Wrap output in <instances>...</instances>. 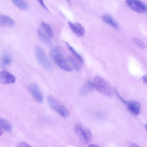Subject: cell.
I'll return each instance as SVG.
<instances>
[{
	"label": "cell",
	"mask_w": 147,
	"mask_h": 147,
	"mask_svg": "<svg viewBox=\"0 0 147 147\" xmlns=\"http://www.w3.org/2000/svg\"><path fill=\"white\" fill-rule=\"evenodd\" d=\"M50 55L55 64L62 70L68 72L73 69L68 59L65 58L61 53L59 48L55 47L50 51Z\"/></svg>",
	"instance_id": "1"
},
{
	"label": "cell",
	"mask_w": 147,
	"mask_h": 147,
	"mask_svg": "<svg viewBox=\"0 0 147 147\" xmlns=\"http://www.w3.org/2000/svg\"><path fill=\"white\" fill-rule=\"evenodd\" d=\"M92 83L94 87L100 93L108 96L111 95L110 85L102 77L98 76H95L93 78Z\"/></svg>",
	"instance_id": "2"
},
{
	"label": "cell",
	"mask_w": 147,
	"mask_h": 147,
	"mask_svg": "<svg viewBox=\"0 0 147 147\" xmlns=\"http://www.w3.org/2000/svg\"><path fill=\"white\" fill-rule=\"evenodd\" d=\"M48 103L54 111L61 116L66 117L69 115V112L66 108L57 100L51 96L47 97Z\"/></svg>",
	"instance_id": "3"
},
{
	"label": "cell",
	"mask_w": 147,
	"mask_h": 147,
	"mask_svg": "<svg viewBox=\"0 0 147 147\" xmlns=\"http://www.w3.org/2000/svg\"><path fill=\"white\" fill-rule=\"evenodd\" d=\"M75 133L80 140L86 144L91 140L92 137L90 131L87 127L80 123L76 124L74 127Z\"/></svg>",
	"instance_id": "4"
},
{
	"label": "cell",
	"mask_w": 147,
	"mask_h": 147,
	"mask_svg": "<svg viewBox=\"0 0 147 147\" xmlns=\"http://www.w3.org/2000/svg\"><path fill=\"white\" fill-rule=\"evenodd\" d=\"M38 32L40 39L47 44L50 43V39L53 35L52 29L47 23L42 22L39 28Z\"/></svg>",
	"instance_id": "5"
},
{
	"label": "cell",
	"mask_w": 147,
	"mask_h": 147,
	"mask_svg": "<svg viewBox=\"0 0 147 147\" xmlns=\"http://www.w3.org/2000/svg\"><path fill=\"white\" fill-rule=\"evenodd\" d=\"M36 54L37 59L40 64L45 69L51 70V65L43 50L40 47H37Z\"/></svg>",
	"instance_id": "6"
},
{
	"label": "cell",
	"mask_w": 147,
	"mask_h": 147,
	"mask_svg": "<svg viewBox=\"0 0 147 147\" xmlns=\"http://www.w3.org/2000/svg\"><path fill=\"white\" fill-rule=\"evenodd\" d=\"M128 5L132 10L140 13H147V6L140 1L128 0L126 1Z\"/></svg>",
	"instance_id": "7"
},
{
	"label": "cell",
	"mask_w": 147,
	"mask_h": 147,
	"mask_svg": "<svg viewBox=\"0 0 147 147\" xmlns=\"http://www.w3.org/2000/svg\"><path fill=\"white\" fill-rule=\"evenodd\" d=\"M119 98L126 105L128 110L131 113L135 115H137L139 114L141 108V105L139 102L133 100H126L121 96H119Z\"/></svg>",
	"instance_id": "8"
},
{
	"label": "cell",
	"mask_w": 147,
	"mask_h": 147,
	"mask_svg": "<svg viewBox=\"0 0 147 147\" xmlns=\"http://www.w3.org/2000/svg\"><path fill=\"white\" fill-rule=\"evenodd\" d=\"M28 90L33 98L37 102L41 103L43 100V95L37 84H31L29 86Z\"/></svg>",
	"instance_id": "9"
},
{
	"label": "cell",
	"mask_w": 147,
	"mask_h": 147,
	"mask_svg": "<svg viewBox=\"0 0 147 147\" xmlns=\"http://www.w3.org/2000/svg\"><path fill=\"white\" fill-rule=\"evenodd\" d=\"M0 81L3 84H13L16 82V78L8 71L2 70L0 73Z\"/></svg>",
	"instance_id": "10"
},
{
	"label": "cell",
	"mask_w": 147,
	"mask_h": 147,
	"mask_svg": "<svg viewBox=\"0 0 147 147\" xmlns=\"http://www.w3.org/2000/svg\"><path fill=\"white\" fill-rule=\"evenodd\" d=\"M68 24L72 30L77 36L79 37H82L84 36L85 30L80 23L78 22L73 23L69 21Z\"/></svg>",
	"instance_id": "11"
},
{
	"label": "cell",
	"mask_w": 147,
	"mask_h": 147,
	"mask_svg": "<svg viewBox=\"0 0 147 147\" xmlns=\"http://www.w3.org/2000/svg\"><path fill=\"white\" fill-rule=\"evenodd\" d=\"M0 23L1 25L6 26H12L14 24V22L11 18L4 15H0Z\"/></svg>",
	"instance_id": "12"
},
{
	"label": "cell",
	"mask_w": 147,
	"mask_h": 147,
	"mask_svg": "<svg viewBox=\"0 0 147 147\" xmlns=\"http://www.w3.org/2000/svg\"><path fill=\"white\" fill-rule=\"evenodd\" d=\"M102 19L105 22L113 27L117 28L118 25L112 17L109 15H105L103 16Z\"/></svg>",
	"instance_id": "13"
},
{
	"label": "cell",
	"mask_w": 147,
	"mask_h": 147,
	"mask_svg": "<svg viewBox=\"0 0 147 147\" xmlns=\"http://www.w3.org/2000/svg\"><path fill=\"white\" fill-rule=\"evenodd\" d=\"M66 43L69 49L75 56L81 65H82L83 64V60L82 57L75 50H74L73 47L70 46L67 42H66Z\"/></svg>",
	"instance_id": "14"
},
{
	"label": "cell",
	"mask_w": 147,
	"mask_h": 147,
	"mask_svg": "<svg viewBox=\"0 0 147 147\" xmlns=\"http://www.w3.org/2000/svg\"><path fill=\"white\" fill-rule=\"evenodd\" d=\"M94 86L92 82H88L86 83L81 89V92L82 94H85L91 91Z\"/></svg>",
	"instance_id": "15"
},
{
	"label": "cell",
	"mask_w": 147,
	"mask_h": 147,
	"mask_svg": "<svg viewBox=\"0 0 147 147\" xmlns=\"http://www.w3.org/2000/svg\"><path fill=\"white\" fill-rule=\"evenodd\" d=\"M0 124L1 127L6 131L9 132L11 131L12 126L11 124L6 120L3 118H0Z\"/></svg>",
	"instance_id": "16"
},
{
	"label": "cell",
	"mask_w": 147,
	"mask_h": 147,
	"mask_svg": "<svg viewBox=\"0 0 147 147\" xmlns=\"http://www.w3.org/2000/svg\"><path fill=\"white\" fill-rule=\"evenodd\" d=\"M12 1L14 5L21 10H25L28 8L27 3L24 0H13Z\"/></svg>",
	"instance_id": "17"
},
{
	"label": "cell",
	"mask_w": 147,
	"mask_h": 147,
	"mask_svg": "<svg viewBox=\"0 0 147 147\" xmlns=\"http://www.w3.org/2000/svg\"><path fill=\"white\" fill-rule=\"evenodd\" d=\"M11 62V58L9 55L5 53L2 55L1 58V63L3 66H7L9 65Z\"/></svg>",
	"instance_id": "18"
},
{
	"label": "cell",
	"mask_w": 147,
	"mask_h": 147,
	"mask_svg": "<svg viewBox=\"0 0 147 147\" xmlns=\"http://www.w3.org/2000/svg\"><path fill=\"white\" fill-rule=\"evenodd\" d=\"M133 41L134 43L139 47L142 49L145 48L146 45L140 39L134 38L133 39Z\"/></svg>",
	"instance_id": "19"
},
{
	"label": "cell",
	"mask_w": 147,
	"mask_h": 147,
	"mask_svg": "<svg viewBox=\"0 0 147 147\" xmlns=\"http://www.w3.org/2000/svg\"><path fill=\"white\" fill-rule=\"evenodd\" d=\"M16 147H32L28 144L24 142H22L18 143Z\"/></svg>",
	"instance_id": "20"
},
{
	"label": "cell",
	"mask_w": 147,
	"mask_h": 147,
	"mask_svg": "<svg viewBox=\"0 0 147 147\" xmlns=\"http://www.w3.org/2000/svg\"><path fill=\"white\" fill-rule=\"evenodd\" d=\"M142 80L143 82L147 85V75L143 76L142 77Z\"/></svg>",
	"instance_id": "21"
},
{
	"label": "cell",
	"mask_w": 147,
	"mask_h": 147,
	"mask_svg": "<svg viewBox=\"0 0 147 147\" xmlns=\"http://www.w3.org/2000/svg\"><path fill=\"white\" fill-rule=\"evenodd\" d=\"M38 2L40 4V5L45 9L47 10V7L45 6V5L44 4L43 1L42 0H38Z\"/></svg>",
	"instance_id": "22"
},
{
	"label": "cell",
	"mask_w": 147,
	"mask_h": 147,
	"mask_svg": "<svg viewBox=\"0 0 147 147\" xmlns=\"http://www.w3.org/2000/svg\"><path fill=\"white\" fill-rule=\"evenodd\" d=\"M129 147H141L137 144L134 143H130L128 145Z\"/></svg>",
	"instance_id": "23"
},
{
	"label": "cell",
	"mask_w": 147,
	"mask_h": 147,
	"mask_svg": "<svg viewBox=\"0 0 147 147\" xmlns=\"http://www.w3.org/2000/svg\"><path fill=\"white\" fill-rule=\"evenodd\" d=\"M88 147H99L96 145L94 144H90L89 145Z\"/></svg>",
	"instance_id": "24"
},
{
	"label": "cell",
	"mask_w": 147,
	"mask_h": 147,
	"mask_svg": "<svg viewBox=\"0 0 147 147\" xmlns=\"http://www.w3.org/2000/svg\"><path fill=\"white\" fill-rule=\"evenodd\" d=\"M2 127H0V135H1L2 133H3V131H2Z\"/></svg>",
	"instance_id": "25"
},
{
	"label": "cell",
	"mask_w": 147,
	"mask_h": 147,
	"mask_svg": "<svg viewBox=\"0 0 147 147\" xmlns=\"http://www.w3.org/2000/svg\"><path fill=\"white\" fill-rule=\"evenodd\" d=\"M144 127L146 129L147 131V123L145 124V125H144Z\"/></svg>",
	"instance_id": "26"
}]
</instances>
